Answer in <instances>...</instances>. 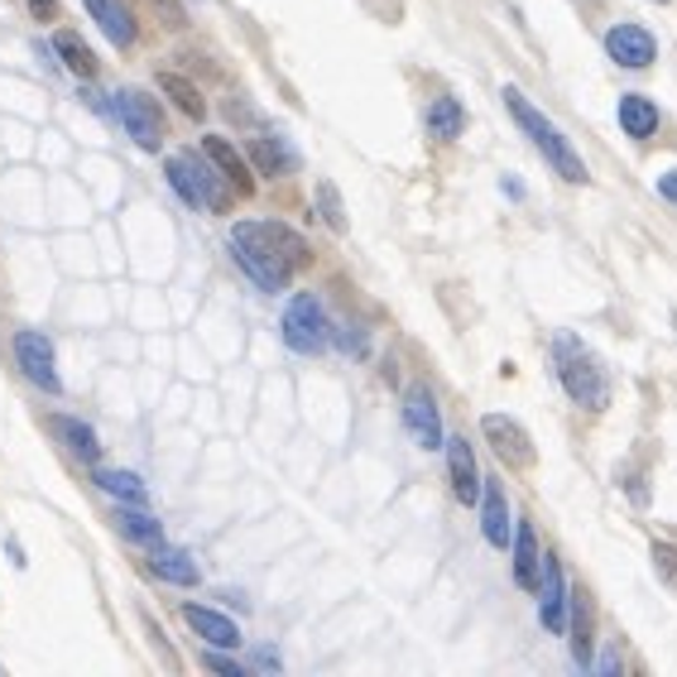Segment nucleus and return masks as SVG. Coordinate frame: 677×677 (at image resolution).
<instances>
[{
  "label": "nucleus",
  "instance_id": "obj_1",
  "mask_svg": "<svg viewBox=\"0 0 677 677\" xmlns=\"http://www.w3.org/2000/svg\"><path fill=\"white\" fill-rule=\"evenodd\" d=\"M231 255L264 294H284L288 274L308 264V241L284 221H236Z\"/></svg>",
  "mask_w": 677,
  "mask_h": 677
},
{
  "label": "nucleus",
  "instance_id": "obj_2",
  "mask_svg": "<svg viewBox=\"0 0 677 677\" xmlns=\"http://www.w3.org/2000/svg\"><path fill=\"white\" fill-rule=\"evenodd\" d=\"M504 106H510V116H514V125H520V130H524V135H528V140H534V150L543 154V164H548V168H553V174H557V178H567V183H577V188H581V183H591V174H587V159H581V154L572 150V140H567V135H563V130H557V125L548 121V116H543V111H538V106H534V101H528V97H524V91H520V87H504Z\"/></svg>",
  "mask_w": 677,
  "mask_h": 677
},
{
  "label": "nucleus",
  "instance_id": "obj_3",
  "mask_svg": "<svg viewBox=\"0 0 677 677\" xmlns=\"http://www.w3.org/2000/svg\"><path fill=\"white\" fill-rule=\"evenodd\" d=\"M553 370H557V380H563V390L572 394L577 408L601 414V408L610 404V380H605L601 356H596L581 337H572V331H557L553 337Z\"/></svg>",
  "mask_w": 677,
  "mask_h": 677
},
{
  "label": "nucleus",
  "instance_id": "obj_4",
  "mask_svg": "<svg viewBox=\"0 0 677 677\" xmlns=\"http://www.w3.org/2000/svg\"><path fill=\"white\" fill-rule=\"evenodd\" d=\"M211 159L203 164L197 154H168V164H164V174H168V188H174L183 203L188 207H197V211H221L231 197H226V188H221V178L211 174Z\"/></svg>",
  "mask_w": 677,
  "mask_h": 677
},
{
  "label": "nucleus",
  "instance_id": "obj_5",
  "mask_svg": "<svg viewBox=\"0 0 677 677\" xmlns=\"http://www.w3.org/2000/svg\"><path fill=\"white\" fill-rule=\"evenodd\" d=\"M284 347L298 356H323L331 347V323L317 294H294L284 308Z\"/></svg>",
  "mask_w": 677,
  "mask_h": 677
},
{
  "label": "nucleus",
  "instance_id": "obj_6",
  "mask_svg": "<svg viewBox=\"0 0 677 677\" xmlns=\"http://www.w3.org/2000/svg\"><path fill=\"white\" fill-rule=\"evenodd\" d=\"M538 620L543 630L567 640V625H572V587L563 577V557L543 553V581H538Z\"/></svg>",
  "mask_w": 677,
  "mask_h": 677
},
{
  "label": "nucleus",
  "instance_id": "obj_7",
  "mask_svg": "<svg viewBox=\"0 0 677 677\" xmlns=\"http://www.w3.org/2000/svg\"><path fill=\"white\" fill-rule=\"evenodd\" d=\"M15 361L24 375H30V384H39L44 394H63L58 356H53V341L44 331H15Z\"/></svg>",
  "mask_w": 677,
  "mask_h": 677
},
{
  "label": "nucleus",
  "instance_id": "obj_8",
  "mask_svg": "<svg viewBox=\"0 0 677 677\" xmlns=\"http://www.w3.org/2000/svg\"><path fill=\"white\" fill-rule=\"evenodd\" d=\"M116 116H121V125H125V135L140 144V150H159L164 144V116H159V106L144 97V91H121L116 97Z\"/></svg>",
  "mask_w": 677,
  "mask_h": 677
},
{
  "label": "nucleus",
  "instance_id": "obj_9",
  "mask_svg": "<svg viewBox=\"0 0 677 677\" xmlns=\"http://www.w3.org/2000/svg\"><path fill=\"white\" fill-rule=\"evenodd\" d=\"M404 428L414 433V443L423 451H443L447 437H443V414H437V400L428 384H408L404 394Z\"/></svg>",
  "mask_w": 677,
  "mask_h": 677
},
{
  "label": "nucleus",
  "instance_id": "obj_10",
  "mask_svg": "<svg viewBox=\"0 0 677 677\" xmlns=\"http://www.w3.org/2000/svg\"><path fill=\"white\" fill-rule=\"evenodd\" d=\"M481 428H485V443L495 447V457L504 461V467H514V471L534 467V437H528L514 418H504V414H485V418H481Z\"/></svg>",
  "mask_w": 677,
  "mask_h": 677
},
{
  "label": "nucleus",
  "instance_id": "obj_11",
  "mask_svg": "<svg viewBox=\"0 0 677 677\" xmlns=\"http://www.w3.org/2000/svg\"><path fill=\"white\" fill-rule=\"evenodd\" d=\"M605 53L620 68H648V63L658 58V44L644 24H615V30L605 34Z\"/></svg>",
  "mask_w": 677,
  "mask_h": 677
},
{
  "label": "nucleus",
  "instance_id": "obj_12",
  "mask_svg": "<svg viewBox=\"0 0 677 677\" xmlns=\"http://www.w3.org/2000/svg\"><path fill=\"white\" fill-rule=\"evenodd\" d=\"M447 471H451V495L461 504H476L481 500V471H476V457H471V443L467 437H447Z\"/></svg>",
  "mask_w": 677,
  "mask_h": 677
},
{
  "label": "nucleus",
  "instance_id": "obj_13",
  "mask_svg": "<svg viewBox=\"0 0 677 677\" xmlns=\"http://www.w3.org/2000/svg\"><path fill=\"white\" fill-rule=\"evenodd\" d=\"M91 24H101V34L111 39L116 48H135V15L125 10V0H83Z\"/></svg>",
  "mask_w": 677,
  "mask_h": 677
},
{
  "label": "nucleus",
  "instance_id": "obj_14",
  "mask_svg": "<svg viewBox=\"0 0 677 677\" xmlns=\"http://www.w3.org/2000/svg\"><path fill=\"white\" fill-rule=\"evenodd\" d=\"M183 620L197 630V640H207L211 648H241V630H236L231 615L221 610H207V605H183Z\"/></svg>",
  "mask_w": 677,
  "mask_h": 677
},
{
  "label": "nucleus",
  "instance_id": "obj_15",
  "mask_svg": "<svg viewBox=\"0 0 677 677\" xmlns=\"http://www.w3.org/2000/svg\"><path fill=\"white\" fill-rule=\"evenodd\" d=\"M481 534H485L490 548H510L514 543L510 504H504V490L495 481H485V495H481Z\"/></svg>",
  "mask_w": 677,
  "mask_h": 677
},
{
  "label": "nucleus",
  "instance_id": "obj_16",
  "mask_svg": "<svg viewBox=\"0 0 677 677\" xmlns=\"http://www.w3.org/2000/svg\"><path fill=\"white\" fill-rule=\"evenodd\" d=\"M514 581L524 591H538V581H543V553H538V534L528 520H520V528H514Z\"/></svg>",
  "mask_w": 677,
  "mask_h": 677
},
{
  "label": "nucleus",
  "instance_id": "obj_17",
  "mask_svg": "<svg viewBox=\"0 0 677 677\" xmlns=\"http://www.w3.org/2000/svg\"><path fill=\"white\" fill-rule=\"evenodd\" d=\"M203 150H207V159H211V164H217V174H221L226 183H231L236 193H255V174H250V168H245V159L231 150V140L207 135V140H203Z\"/></svg>",
  "mask_w": 677,
  "mask_h": 677
},
{
  "label": "nucleus",
  "instance_id": "obj_18",
  "mask_svg": "<svg viewBox=\"0 0 677 677\" xmlns=\"http://www.w3.org/2000/svg\"><path fill=\"white\" fill-rule=\"evenodd\" d=\"M150 572L159 581H168V587H197V581H203V572H197V563H193V553L164 548V543H159L154 557H150Z\"/></svg>",
  "mask_w": 677,
  "mask_h": 677
},
{
  "label": "nucleus",
  "instance_id": "obj_19",
  "mask_svg": "<svg viewBox=\"0 0 677 677\" xmlns=\"http://www.w3.org/2000/svg\"><path fill=\"white\" fill-rule=\"evenodd\" d=\"M111 520L130 543H140V548H159V543H164V524H159L144 504H121Z\"/></svg>",
  "mask_w": 677,
  "mask_h": 677
},
{
  "label": "nucleus",
  "instance_id": "obj_20",
  "mask_svg": "<svg viewBox=\"0 0 677 677\" xmlns=\"http://www.w3.org/2000/svg\"><path fill=\"white\" fill-rule=\"evenodd\" d=\"M48 428L63 437V447H68L73 457H83V461H97V457H101V437L91 433V423L68 418V414H53V418H48Z\"/></svg>",
  "mask_w": 677,
  "mask_h": 677
},
{
  "label": "nucleus",
  "instance_id": "obj_21",
  "mask_svg": "<svg viewBox=\"0 0 677 677\" xmlns=\"http://www.w3.org/2000/svg\"><path fill=\"white\" fill-rule=\"evenodd\" d=\"M567 640H572V658L581 668H591L596 630H591V596L587 591H572V625H567Z\"/></svg>",
  "mask_w": 677,
  "mask_h": 677
},
{
  "label": "nucleus",
  "instance_id": "obj_22",
  "mask_svg": "<svg viewBox=\"0 0 677 677\" xmlns=\"http://www.w3.org/2000/svg\"><path fill=\"white\" fill-rule=\"evenodd\" d=\"M620 130H625L630 140H654L658 130V106L640 97V91H630V97H620Z\"/></svg>",
  "mask_w": 677,
  "mask_h": 677
},
{
  "label": "nucleus",
  "instance_id": "obj_23",
  "mask_svg": "<svg viewBox=\"0 0 677 677\" xmlns=\"http://www.w3.org/2000/svg\"><path fill=\"white\" fill-rule=\"evenodd\" d=\"M91 485H101L106 495H116L121 504H144V500H150V490H144L140 476L121 471V467H97V471H91Z\"/></svg>",
  "mask_w": 677,
  "mask_h": 677
},
{
  "label": "nucleus",
  "instance_id": "obj_24",
  "mask_svg": "<svg viewBox=\"0 0 677 677\" xmlns=\"http://www.w3.org/2000/svg\"><path fill=\"white\" fill-rule=\"evenodd\" d=\"M159 91H164V97L174 101L183 116H188V121H203V116H207L203 91H197V87H193L183 73H168V68H164V73H159Z\"/></svg>",
  "mask_w": 677,
  "mask_h": 677
},
{
  "label": "nucleus",
  "instance_id": "obj_25",
  "mask_svg": "<svg viewBox=\"0 0 677 677\" xmlns=\"http://www.w3.org/2000/svg\"><path fill=\"white\" fill-rule=\"evenodd\" d=\"M250 159L260 164V174H270V178H279V174H288V168H298V154L288 150L279 135H260V140H250Z\"/></svg>",
  "mask_w": 677,
  "mask_h": 677
},
{
  "label": "nucleus",
  "instance_id": "obj_26",
  "mask_svg": "<svg viewBox=\"0 0 677 677\" xmlns=\"http://www.w3.org/2000/svg\"><path fill=\"white\" fill-rule=\"evenodd\" d=\"M461 130H467V111H461V101L457 97H437L428 106V135L447 144V140H457Z\"/></svg>",
  "mask_w": 677,
  "mask_h": 677
},
{
  "label": "nucleus",
  "instance_id": "obj_27",
  "mask_svg": "<svg viewBox=\"0 0 677 677\" xmlns=\"http://www.w3.org/2000/svg\"><path fill=\"white\" fill-rule=\"evenodd\" d=\"M53 48L63 53V63H68V73L87 77V83H91V77H97V53H91V48H87V44H83V39H77L73 30H58V34H53Z\"/></svg>",
  "mask_w": 677,
  "mask_h": 677
},
{
  "label": "nucleus",
  "instance_id": "obj_28",
  "mask_svg": "<svg viewBox=\"0 0 677 677\" xmlns=\"http://www.w3.org/2000/svg\"><path fill=\"white\" fill-rule=\"evenodd\" d=\"M317 217H323L331 231H347V207H341V193L331 188V183H317Z\"/></svg>",
  "mask_w": 677,
  "mask_h": 677
},
{
  "label": "nucleus",
  "instance_id": "obj_29",
  "mask_svg": "<svg viewBox=\"0 0 677 677\" xmlns=\"http://www.w3.org/2000/svg\"><path fill=\"white\" fill-rule=\"evenodd\" d=\"M654 563H658L663 577L677 581V548H673V543H654Z\"/></svg>",
  "mask_w": 677,
  "mask_h": 677
},
{
  "label": "nucleus",
  "instance_id": "obj_30",
  "mask_svg": "<svg viewBox=\"0 0 677 677\" xmlns=\"http://www.w3.org/2000/svg\"><path fill=\"white\" fill-rule=\"evenodd\" d=\"M203 663H207L211 673H231V677H241V673H245L241 663H236V658H226V654H217V648H211V654H203Z\"/></svg>",
  "mask_w": 677,
  "mask_h": 677
},
{
  "label": "nucleus",
  "instance_id": "obj_31",
  "mask_svg": "<svg viewBox=\"0 0 677 677\" xmlns=\"http://www.w3.org/2000/svg\"><path fill=\"white\" fill-rule=\"evenodd\" d=\"M331 337H337L351 356H365V337H361V327H341V331H331Z\"/></svg>",
  "mask_w": 677,
  "mask_h": 677
},
{
  "label": "nucleus",
  "instance_id": "obj_32",
  "mask_svg": "<svg viewBox=\"0 0 677 677\" xmlns=\"http://www.w3.org/2000/svg\"><path fill=\"white\" fill-rule=\"evenodd\" d=\"M30 15L39 24H53V20H58V0H30Z\"/></svg>",
  "mask_w": 677,
  "mask_h": 677
},
{
  "label": "nucleus",
  "instance_id": "obj_33",
  "mask_svg": "<svg viewBox=\"0 0 677 677\" xmlns=\"http://www.w3.org/2000/svg\"><path fill=\"white\" fill-rule=\"evenodd\" d=\"M658 193L668 197V203H677V168H668V174L658 178Z\"/></svg>",
  "mask_w": 677,
  "mask_h": 677
},
{
  "label": "nucleus",
  "instance_id": "obj_34",
  "mask_svg": "<svg viewBox=\"0 0 677 677\" xmlns=\"http://www.w3.org/2000/svg\"><path fill=\"white\" fill-rule=\"evenodd\" d=\"M83 101L91 106V111H101V116H111V101L101 97V91H83Z\"/></svg>",
  "mask_w": 677,
  "mask_h": 677
},
{
  "label": "nucleus",
  "instance_id": "obj_35",
  "mask_svg": "<svg viewBox=\"0 0 677 677\" xmlns=\"http://www.w3.org/2000/svg\"><path fill=\"white\" fill-rule=\"evenodd\" d=\"M654 6H668V0H654Z\"/></svg>",
  "mask_w": 677,
  "mask_h": 677
},
{
  "label": "nucleus",
  "instance_id": "obj_36",
  "mask_svg": "<svg viewBox=\"0 0 677 677\" xmlns=\"http://www.w3.org/2000/svg\"><path fill=\"white\" fill-rule=\"evenodd\" d=\"M673 327H677V313H673Z\"/></svg>",
  "mask_w": 677,
  "mask_h": 677
}]
</instances>
